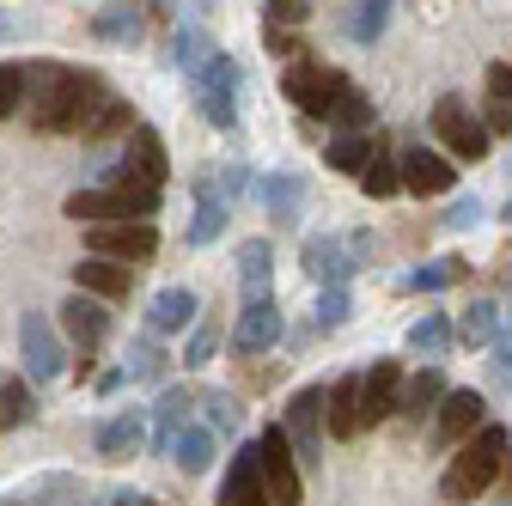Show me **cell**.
<instances>
[{
  "instance_id": "obj_50",
  "label": "cell",
  "mask_w": 512,
  "mask_h": 506,
  "mask_svg": "<svg viewBox=\"0 0 512 506\" xmlns=\"http://www.w3.org/2000/svg\"><path fill=\"white\" fill-rule=\"evenodd\" d=\"M122 378H128V372H122V366H110V372L98 378V397H110V391H122Z\"/></svg>"
},
{
  "instance_id": "obj_10",
  "label": "cell",
  "mask_w": 512,
  "mask_h": 506,
  "mask_svg": "<svg viewBox=\"0 0 512 506\" xmlns=\"http://www.w3.org/2000/svg\"><path fill=\"white\" fill-rule=\"evenodd\" d=\"M366 257V238H305V275L317 287H348Z\"/></svg>"
},
{
  "instance_id": "obj_52",
  "label": "cell",
  "mask_w": 512,
  "mask_h": 506,
  "mask_svg": "<svg viewBox=\"0 0 512 506\" xmlns=\"http://www.w3.org/2000/svg\"><path fill=\"white\" fill-rule=\"evenodd\" d=\"M13 31H19V25H13V19H7V13H0V37H13Z\"/></svg>"
},
{
  "instance_id": "obj_34",
  "label": "cell",
  "mask_w": 512,
  "mask_h": 506,
  "mask_svg": "<svg viewBox=\"0 0 512 506\" xmlns=\"http://www.w3.org/2000/svg\"><path fill=\"white\" fill-rule=\"evenodd\" d=\"M360 183H366V196H397V189H403V177H397V159L384 153L378 141H372V153H366V165H360Z\"/></svg>"
},
{
  "instance_id": "obj_11",
  "label": "cell",
  "mask_w": 512,
  "mask_h": 506,
  "mask_svg": "<svg viewBox=\"0 0 512 506\" xmlns=\"http://www.w3.org/2000/svg\"><path fill=\"white\" fill-rule=\"evenodd\" d=\"M202 403V391L196 385H171V391H159V403L147 409V446L165 458L171 452V439L189 427V409H196Z\"/></svg>"
},
{
  "instance_id": "obj_3",
  "label": "cell",
  "mask_w": 512,
  "mask_h": 506,
  "mask_svg": "<svg viewBox=\"0 0 512 506\" xmlns=\"http://www.w3.org/2000/svg\"><path fill=\"white\" fill-rule=\"evenodd\" d=\"M433 135L445 141V159H464V165H476V159H488V129H482V116H470V104L464 98H452V92H445L439 104H433Z\"/></svg>"
},
{
  "instance_id": "obj_9",
  "label": "cell",
  "mask_w": 512,
  "mask_h": 506,
  "mask_svg": "<svg viewBox=\"0 0 512 506\" xmlns=\"http://www.w3.org/2000/svg\"><path fill=\"white\" fill-rule=\"evenodd\" d=\"M281 433H287V446H293L299 464H317V452H324V391H317V385L293 391Z\"/></svg>"
},
{
  "instance_id": "obj_29",
  "label": "cell",
  "mask_w": 512,
  "mask_h": 506,
  "mask_svg": "<svg viewBox=\"0 0 512 506\" xmlns=\"http://www.w3.org/2000/svg\"><path fill=\"white\" fill-rule=\"evenodd\" d=\"M214 55V43H208V31H202V19H183L177 31H171V61H177V68L183 74H196L202 68V61Z\"/></svg>"
},
{
  "instance_id": "obj_16",
  "label": "cell",
  "mask_w": 512,
  "mask_h": 506,
  "mask_svg": "<svg viewBox=\"0 0 512 506\" xmlns=\"http://www.w3.org/2000/svg\"><path fill=\"white\" fill-rule=\"evenodd\" d=\"M433 415H439V446H464V439L488 421V403L476 391H445Z\"/></svg>"
},
{
  "instance_id": "obj_20",
  "label": "cell",
  "mask_w": 512,
  "mask_h": 506,
  "mask_svg": "<svg viewBox=\"0 0 512 506\" xmlns=\"http://www.w3.org/2000/svg\"><path fill=\"white\" fill-rule=\"evenodd\" d=\"M147 446V409H122L98 427V458H135Z\"/></svg>"
},
{
  "instance_id": "obj_37",
  "label": "cell",
  "mask_w": 512,
  "mask_h": 506,
  "mask_svg": "<svg viewBox=\"0 0 512 506\" xmlns=\"http://www.w3.org/2000/svg\"><path fill=\"white\" fill-rule=\"evenodd\" d=\"M31 415H37V403L25 391V378H7V385H0V427H25Z\"/></svg>"
},
{
  "instance_id": "obj_27",
  "label": "cell",
  "mask_w": 512,
  "mask_h": 506,
  "mask_svg": "<svg viewBox=\"0 0 512 506\" xmlns=\"http://www.w3.org/2000/svg\"><path fill=\"white\" fill-rule=\"evenodd\" d=\"M439 397H445V378H439V366H427V372L403 378V391H397V409H403L409 421H421V415H433V409H439Z\"/></svg>"
},
{
  "instance_id": "obj_40",
  "label": "cell",
  "mask_w": 512,
  "mask_h": 506,
  "mask_svg": "<svg viewBox=\"0 0 512 506\" xmlns=\"http://www.w3.org/2000/svg\"><path fill=\"white\" fill-rule=\"evenodd\" d=\"M25 104V61H0V116H19Z\"/></svg>"
},
{
  "instance_id": "obj_28",
  "label": "cell",
  "mask_w": 512,
  "mask_h": 506,
  "mask_svg": "<svg viewBox=\"0 0 512 506\" xmlns=\"http://www.w3.org/2000/svg\"><path fill=\"white\" fill-rule=\"evenodd\" d=\"M464 348H488L494 336H500V305L494 299H470V311L458 318V330H452Z\"/></svg>"
},
{
  "instance_id": "obj_45",
  "label": "cell",
  "mask_w": 512,
  "mask_h": 506,
  "mask_svg": "<svg viewBox=\"0 0 512 506\" xmlns=\"http://www.w3.org/2000/svg\"><path fill=\"white\" fill-rule=\"evenodd\" d=\"M482 214H488V208H482L476 196H458V202H452V214H445V226H452V232H470Z\"/></svg>"
},
{
  "instance_id": "obj_48",
  "label": "cell",
  "mask_w": 512,
  "mask_h": 506,
  "mask_svg": "<svg viewBox=\"0 0 512 506\" xmlns=\"http://www.w3.org/2000/svg\"><path fill=\"white\" fill-rule=\"evenodd\" d=\"M488 92H494V104H512V68H506V61L488 68Z\"/></svg>"
},
{
  "instance_id": "obj_38",
  "label": "cell",
  "mask_w": 512,
  "mask_h": 506,
  "mask_svg": "<svg viewBox=\"0 0 512 506\" xmlns=\"http://www.w3.org/2000/svg\"><path fill=\"white\" fill-rule=\"evenodd\" d=\"M348 311H354L348 287H324V293H317V311H311V324H317V330H342V324H348Z\"/></svg>"
},
{
  "instance_id": "obj_8",
  "label": "cell",
  "mask_w": 512,
  "mask_h": 506,
  "mask_svg": "<svg viewBox=\"0 0 512 506\" xmlns=\"http://www.w3.org/2000/svg\"><path fill=\"white\" fill-rule=\"evenodd\" d=\"M281 330H287L281 299L275 293H256V299H244L238 324H232V354H269L281 342Z\"/></svg>"
},
{
  "instance_id": "obj_43",
  "label": "cell",
  "mask_w": 512,
  "mask_h": 506,
  "mask_svg": "<svg viewBox=\"0 0 512 506\" xmlns=\"http://www.w3.org/2000/svg\"><path fill=\"white\" fill-rule=\"evenodd\" d=\"M488 348H494V360H488V366H494V385H500V391H512V330H500Z\"/></svg>"
},
{
  "instance_id": "obj_2",
  "label": "cell",
  "mask_w": 512,
  "mask_h": 506,
  "mask_svg": "<svg viewBox=\"0 0 512 506\" xmlns=\"http://www.w3.org/2000/svg\"><path fill=\"white\" fill-rule=\"evenodd\" d=\"M506 446H512V433L494 427V421H482V427L464 439V446H458V458L445 464L439 494H445V500H458V506H470L476 494H488L494 476H500V464H506Z\"/></svg>"
},
{
  "instance_id": "obj_25",
  "label": "cell",
  "mask_w": 512,
  "mask_h": 506,
  "mask_svg": "<svg viewBox=\"0 0 512 506\" xmlns=\"http://www.w3.org/2000/svg\"><path fill=\"white\" fill-rule=\"evenodd\" d=\"M256 196H263V208H269L275 220H299V208H305V177H293V171H269L263 183H256Z\"/></svg>"
},
{
  "instance_id": "obj_18",
  "label": "cell",
  "mask_w": 512,
  "mask_h": 506,
  "mask_svg": "<svg viewBox=\"0 0 512 506\" xmlns=\"http://www.w3.org/2000/svg\"><path fill=\"white\" fill-rule=\"evenodd\" d=\"M74 287L92 293V299H128L135 269H128V263H110V257H86V263H74Z\"/></svg>"
},
{
  "instance_id": "obj_26",
  "label": "cell",
  "mask_w": 512,
  "mask_h": 506,
  "mask_svg": "<svg viewBox=\"0 0 512 506\" xmlns=\"http://www.w3.org/2000/svg\"><path fill=\"white\" fill-rule=\"evenodd\" d=\"M226 196L214 189V177H202L196 183V220H189V244H214L220 238V226H226Z\"/></svg>"
},
{
  "instance_id": "obj_46",
  "label": "cell",
  "mask_w": 512,
  "mask_h": 506,
  "mask_svg": "<svg viewBox=\"0 0 512 506\" xmlns=\"http://www.w3.org/2000/svg\"><path fill=\"white\" fill-rule=\"evenodd\" d=\"M244 183H250V171H244V165H226V171L214 177V189H220V196H226V208H232V202L244 196Z\"/></svg>"
},
{
  "instance_id": "obj_24",
  "label": "cell",
  "mask_w": 512,
  "mask_h": 506,
  "mask_svg": "<svg viewBox=\"0 0 512 506\" xmlns=\"http://www.w3.org/2000/svg\"><path fill=\"white\" fill-rule=\"evenodd\" d=\"M202 311V299L189 293V287H165V293H153V311H147V324L159 330V336H177L189 318Z\"/></svg>"
},
{
  "instance_id": "obj_31",
  "label": "cell",
  "mask_w": 512,
  "mask_h": 506,
  "mask_svg": "<svg viewBox=\"0 0 512 506\" xmlns=\"http://www.w3.org/2000/svg\"><path fill=\"white\" fill-rule=\"evenodd\" d=\"M445 348H452V324H445L439 311H421V318L409 324V354H421V360H439Z\"/></svg>"
},
{
  "instance_id": "obj_42",
  "label": "cell",
  "mask_w": 512,
  "mask_h": 506,
  "mask_svg": "<svg viewBox=\"0 0 512 506\" xmlns=\"http://www.w3.org/2000/svg\"><path fill=\"white\" fill-rule=\"evenodd\" d=\"M202 403H208V433H232V427L244 421V409H238V397H226V391H208Z\"/></svg>"
},
{
  "instance_id": "obj_49",
  "label": "cell",
  "mask_w": 512,
  "mask_h": 506,
  "mask_svg": "<svg viewBox=\"0 0 512 506\" xmlns=\"http://www.w3.org/2000/svg\"><path fill=\"white\" fill-rule=\"evenodd\" d=\"M488 135H512V104H488V122H482Z\"/></svg>"
},
{
  "instance_id": "obj_1",
  "label": "cell",
  "mask_w": 512,
  "mask_h": 506,
  "mask_svg": "<svg viewBox=\"0 0 512 506\" xmlns=\"http://www.w3.org/2000/svg\"><path fill=\"white\" fill-rule=\"evenodd\" d=\"M104 98L110 92H104L98 74H80V68H68V61H31L19 116L31 122V129H43V135H80L98 116Z\"/></svg>"
},
{
  "instance_id": "obj_35",
  "label": "cell",
  "mask_w": 512,
  "mask_h": 506,
  "mask_svg": "<svg viewBox=\"0 0 512 506\" xmlns=\"http://www.w3.org/2000/svg\"><path fill=\"white\" fill-rule=\"evenodd\" d=\"M384 19H391V0H354V13H348V37L354 43H378L384 37Z\"/></svg>"
},
{
  "instance_id": "obj_39",
  "label": "cell",
  "mask_w": 512,
  "mask_h": 506,
  "mask_svg": "<svg viewBox=\"0 0 512 506\" xmlns=\"http://www.w3.org/2000/svg\"><path fill=\"white\" fill-rule=\"evenodd\" d=\"M122 372H128V378H159V372H165V348H159L153 336L128 342V360H122Z\"/></svg>"
},
{
  "instance_id": "obj_21",
  "label": "cell",
  "mask_w": 512,
  "mask_h": 506,
  "mask_svg": "<svg viewBox=\"0 0 512 506\" xmlns=\"http://www.w3.org/2000/svg\"><path fill=\"white\" fill-rule=\"evenodd\" d=\"M122 165L135 171V177H147V183H165L171 177V159H165V141L147 129V122H135L128 129V153H122Z\"/></svg>"
},
{
  "instance_id": "obj_19",
  "label": "cell",
  "mask_w": 512,
  "mask_h": 506,
  "mask_svg": "<svg viewBox=\"0 0 512 506\" xmlns=\"http://www.w3.org/2000/svg\"><path fill=\"white\" fill-rule=\"evenodd\" d=\"M141 31H147V0H110L92 19L98 43H141Z\"/></svg>"
},
{
  "instance_id": "obj_13",
  "label": "cell",
  "mask_w": 512,
  "mask_h": 506,
  "mask_svg": "<svg viewBox=\"0 0 512 506\" xmlns=\"http://www.w3.org/2000/svg\"><path fill=\"white\" fill-rule=\"evenodd\" d=\"M397 391H403V366L397 360H372V372H360V427H378L397 415Z\"/></svg>"
},
{
  "instance_id": "obj_51",
  "label": "cell",
  "mask_w": 512,
  "mask_h": 506,
  "mask_svg": "<svg viewBox=\"0 0 512 506\" xmlns=\"http://www.w3.org/2000/svg\"><path fill=\"white\" fill-rule=\"evenodd\" d=\"M116 506H159V500H147V494H116Z\"/></svg>"
},
{
  "instance_id": "obj_6",
  "label": "cell",
  "mask_w": 512,
  "mask_h": 506,
  "mask_svg": "<svg viewBox=\"0 0 512 506\" xmlns=\"http://www.w3.org/2000/svg\"><path fill=\"white\" fill-rule=\"evenodd\" d=\"M19 354H25L31 385H49V378L68 372V348H61V336H55V324L43 318V311H25L19 318Z\"/></svg>"
},
{
  "instance_id": "obj_41",
  "label": "cell",
  "mask_w": 512,
  "mask_h": 506,
  "mask_svg": "<svg viewBox=\"0 0 512 506\" xmlns=\"http://www.w3.org/2000/svg\"><path fill=\"white\" fill-rule=\"evenodd\" d=\"M366 153H372V141H366V135H342V141H330V153H324V159H330L336 171H354V177H360Z\"/></svg>"
},
{
  "instance_id": "obj_22",
  "label": "cell",
  "mask_w": 512,
  "mask_h": 506,
  "mask_svg": "<svg viewBox=\"0 0 512 506\" xmlns=\"http://www.w3.org/2000/svg\"><path fill=\"white\" fill-rule=\"evenodd\" d=\"M324 427L336 439H354L360 433V378H336L324 391Z\"/></svg>"
},
{
  "instance_id": "obj_47",
  "label": "cell",
  "mask_w": 512,
  "mask_h": 506,
  "mask_svg": "<svg viewBox=\"0 0 512 506\" xmlns=\"http://www.w3.org/2000/svg\"><path fill=\"white\" fill-rule=\"evenodd\" d=\"M269 25H305V0H269Z\"/></svg>"
},
{
  "instance_id": "obj_44",
  "label": "cell",
  "mask_w": 512,
  "mask_h": 506,
  "mask_svg": "<svg viewBox=\"0 0 512 506\" xmlns=\"http://www.w3.org/2000/svg\"><path fill=\"white\" fill-rule=\"evenodd\" d=\"M214 348H220V330H214V324H202L196 336H189L183 360H189V366H208V360H214Z\"/></svg>"
},
{
  "instance_id": "obj_23",
  "label": "cell",
  "mask_w": 512,
  "mask_h": 506,
  "mask_svg": "<svg viewBox=\"0 0 512 506\" xmlns=\"http://www.w3.org/2000/svg\"><path fill=\"white\" fill-rule=\"evenodd\" d=\"M269 275H275V244L269 238H244L238 244V287H244V299L269 293Z\"/></svg>"
},
{
  "instance_id": "obj_12",
  "label": "cell",
  "mask_w": 512,
  "mask_h": 506,
  "mask_svg": "<svg viewBox=\"0 0 512 506\" xmlns=\"http://www.w3.org/2000/svg\"><path fill=\"white\" fill-rule=\"evenodd\" d=\"M397 177H403V189H415V196H445V189L458 183V165L445 153H433V147H403Z\"/></svg>"
},
{
  "instance_id": "obj_15",
  "label": "cell",
  "mask_w": 512,
  "mask_h": 506,
  "mask_svg": "<svg viewBox=\"0 0 512 506\" xmlns=\"http://www.w3.org/2000/svg\"><path fill=\"white\" fill-rule=\"evenodd\" d=\"M61 330H68V342L80 348V360L110 336V311H104V299H92V293H74L68 305H61Z\"/></svg>"
},
{
  "instance_id": "obj_36",
  "label": "cell",
  "mask_w": 512,
  "mask_h": 506,
  "mask_svg": "<svg viewBox=\"0 0 512 506\" xmlns=\"http://www.w3.org/2000/svg\"><path fill=\"white\" fill-rule=\"evenodd\" d=\"M458 275H470V263H458V257H439V263H421V269L409 275V287H415V293H439V287H452Z\"/></svg>"
},
{
  "instance_id": "obj_33",
  "label": "cell",
  "mask_w": 512,
  "mask_h": 506,
  "mask_svg": "<svg viewBox=\"0 0 512 506\" xmlns=\"http://www.w3.org/2000/svg\"><path fill=\"white\" fill-rule=\"evenodd\" d=\"M128 129H135V104H128V98H104L98 104V116L86 122V141H110V135H128Z\"/></svg>"
},
{
  "instance_id": "obj_14",
  "label": "cell",
  "mask_w": 512,
  "mask_h": 506,
  "mask_svg": "<svg viewBox=\"0 0 512 506\" xmlns=\"http://www.w3.org/2000/svg\"><path fill=\"white\" fill-rule=\"evenodd\" d=\"M348 80L336 74V68H311V61H299V68H287V80H281V92L293 98V104H305L311 116H324L330 104H336V92H342Z\"/></svg>"
},
{
  "instance_id": "obj_17",
  "label": "cell",
  "mask_w": 512,
  "mask_h": 506,
  "mask_svg": "<svg viewBox=\"0 0 512 506\" xmlns=\"http://www.w3.org/2000/svg\"><path fill=\"white\" fill-rule=\"evenodd\" d=\"M220 506H275L269 488H263V470H256V446H238L232 464H226V488H220Z\"/></svg>"
},
{
  "instance_id": "obj_32",
  "label": "cell",
  "mask_w": 512,
  "mask_h": 506,
  "mask_svg": "<svg viewBox=\"0 0 512 506\" xmlns=\"http://www.w3.org/2000/svg\"><path fill=\"white\" fill-rule=\"evenodd\" d=\"M324 116L336 122V129H348V135H360V129H372V98H366V92H360V86L348 80V86L336 92V104H330Z\"/></svg>"
},
{
  "instance_id": "obj_7",
  "label": "cell",
  "mask_w": 512,
  "mask_h": 506,
  "mask_svg": "<svg viewBox=\"0 0 512 506\" xmlns=\"http://www.w3.org/2000/svg\"><path fill=\"white\" fill-rule=\"evenodd\" d=\"M86 244H92V257H110V263H147L159 250V232L153 220H110V226H92Z\"/></svg>"
},
{
  "instance_id": "obj_5",
  "label": "cell",
  "mask_w": 512,
  "mask_h": 506,
  "mask_svg": "<svg viewBox=\"0 0 512 506\" xmlns=\"http://www.w3.org/2000/svg\"><path fill=\"white\" fill-rule=\"evenodd\" d=\"M189 86H196V110L214 122V129H232L238 122V61L232 55H208L196 74H189Z\"/></svg>"
},
{
  "instance_id": "obj_30",
  "label": "cell",
  "mask_w": 512,
  "mask_h": 506,
  "mask_svg": "<svg viewBox=\"0 0 512 506\" xmlns=\"http://www.w3.org/2000/svg\"><path fill=\"white\" fill-rule=\"evenodd\" d=\"M165 458H177L189 476H202V470L214 464V433H208V427H183V433L171 439V452H165Z\"/></svg>"
},
{
  "instance_id": "obj_4",
  "label": "cell",
  "mask_w": 512,
  "mask_h": 506,
  "mask_svg": "<svg viewBox=\"0 0 512 506\" xmlns=\"http://www.w3.org/2000/svg\"><path fill=\"white\" fill-rule=\"evenodd\" d=\"M250 446H256V470H263V488H269V500H275V506H299L305 482H299V458H293V446H287L281 421H269L263 433L250 439Z\"/></svg>"
}]
</instances>
